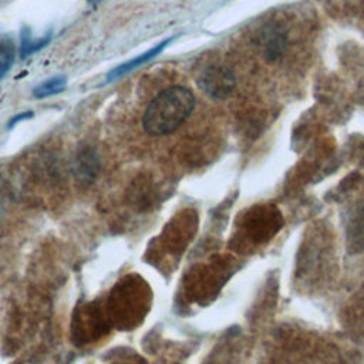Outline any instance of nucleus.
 I'll return each instance as SVG.
<instances>
[{
    "label": "nucleus",
    "mask_w": 364,
    "mask_h": 364,
    "mask_svg": "<svg viewBox=\"0 0 364 364\" xmlns=\"http://www.w3.org/2000/svg\"><path fill=\"white\" fill-rule=\"evenodd\" d=\"M195 107L193 92L181 85L161 91L146 107L142 127L148 135L162 136L176 131Z\"/></svg>",
    "instance_id": "obj_1"
},
{
    "label": "nucleus",
    "mask_w": 364,
    "mask_h": 364,
    "mask_svg": "<svg viewBox=\"0 0 364 364\" xmlns=\"http://www.w3.org/2000/svg\"><path fill=\"white\" fill-rule=\"evenodd\" d=\"M198 87L213 100H225L233 92L236 77L233 71L225 65H212L199 74Z\"/></svg>",
    "instance_id": "obj_2"
},
{
    "label": "nucleus",
    "mask_w": 364,
    "mask_h": 364,
    "mask_svg": "<svg viewBox=\"0 0 364 364\" xmlns=\"http://www.w3.org/2000/svg\"><path fill=\"white\" fill-rule=\"evenodd\" d=\"M171 41H172V37H169V38H166V40L161 41L159 44H156V46L151 47V48H149V50H146L145 53H142V54H139V55H136V57H134V58H131V60H128V61L122 63L121 65L115 67L114 70H111V71L108 73V75H107V81H114V80H117V78H119V77H122V75L128 74L129 71H132V70L138 68L139 65H142V64L148 63L149 60L155 58L158 54H161V53H162V50H164V48H165Z\"/></svg>",
    "instance_id": "obj_3"
},
{
    "label": "nucleus",
    "mask_w": 364,
    "mask_h": 364,
    "mask_svg": "<svg viewBox=\"0 0 364 364\" xmlns=\"http://www.w3.org/2000/svg\"><path fill=\"white\" fill-rule=\"evenodd\" d=\"M100 169V161L97 154L91 148H84L75 158V173L81 181H92Z\"/></svg>",
    "instance_id": "obj_4"
},
{
    "label": "nucleus",
    "mask_w": 364,
    "mask_h": 364,
    "mask_svg": "<svg viewBox=\"0 0 364 364\" xmlns=\"http://www.w3.org/2000/svg\"><path fill=\"white\" fill-rule=\"evenodd\" d=\"M264 34L266 36H264L263 50H264L266 58L269 60L279 58L286 48V34L276 27H272Z\"/></svg>",
    "instance_id": "obj_5"
},
{
    "label": "nucleus",
    "mask_w": 364,
    "mask_h": 364,
    "mask_svg": "<svg viewBox=\"0 0 364 364\" xmlns=\"http://www.w3.org/2000/svg\"><path fill=\"white\" fill-rule=\"evenodd\" d=\"M65 85H67V78L63 75H57V77L48 78L44 82L38 84L33 90V94L36 98H46V97L61 92L65 88Z\"/></svg>",
    "instance_id": "obj_6"
},
{
    "label": "nucleus",
    "mask_w": 364,
    "mask_h": 364,
    "mask_svg": "<svg viewBox=\"0 0 364 364\" xmlns=\"http://www.w3.org/2000/svg\"><path fill=\"white\" fill-rule=\"evenodd\" d=\"M16 58V46L14 41L9 37L0 40V80L10 70Z\"/></svg>",
    "instance_id": "obj_7"
},
{
    "label": "nucleus",
    "mask_w": 364,
    "mask_h": 364,
    "mask_svg": "<svg viewBox=\"0 0 364 364\" xmlns=\"http://www.w3.org/2000/svg\"><path fill=\"white\" fill-rule=\"evenodd\" d=\"M51 40V34H47L46 37L41 38H31L30 33H23L21 36V46H20V55L21 58H26L27 55L36 53L37 50L43 48L44 46L48 44Z\"/></svg>",
    "instance_id": "obj_8"
},
{
    "label": "nucleus",
    "mask_w": 364,
    "mask_h": 364,
    "mask_svg": "<svg viewBox=\"0 0 364 364\" xmlns=\"http://www.w3.org/2000/svg\"><path fill=\"white\" fill-rule=\"evenodd\" d=\"M353 230L358 235L360 240H364V212L363 215H360V219L355 222V226L353 228Z\"/></svg>",
    "instance_id": "obj_9"
},
{
    "label": "nucleus",
    "mask_w": 364,
    "mask_h": 364,
    "mask_svg": "<svg viewBox=\"0 0 364 364\" xmlns=\"http://www.w3.org/2000/svg\"><path fill=\"white\" fill-rule=\"evenodd\" d=\"M31 117H33V112H31V111H28V112H21V114H18V115H16V117H13V118L10 119L9 128H11V127H14L16 124H18L20 121L27 119V118H31Z\"/></svg>",
    "instance_id": "obj_10"
},
{
    "label": "nucleus",
    "mask_w": 364,
    "mask_h": 364,
    "mask_svg": "<svg viewBox=\"0 0 364 364\" xmlns=\"http://www.w3.org/2000/svg\"><path fill=\"white\" fill-rule=\"evenodd\" d=\"M88 1H91V3H94V1H101V0H88Z\"/></svg>",
    "instance_id": "obj_11"
}]
</instances>
